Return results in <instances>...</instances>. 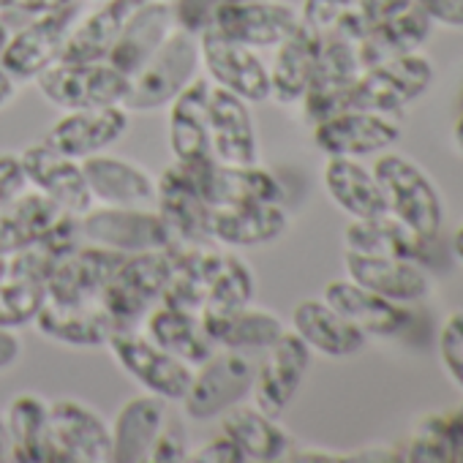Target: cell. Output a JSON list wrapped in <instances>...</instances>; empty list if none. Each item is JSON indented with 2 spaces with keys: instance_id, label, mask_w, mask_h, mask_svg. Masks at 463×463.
Returning a JSON list of instances; mask_svg holds the SVG:
<instances>
[{
  "instance_id": "6da1fadb",
  "label": "cell",
  "mask_w": 463,
  "mask_h": 463,
  "mask_svg": "<svg viewBox=\"0 0 463 463\" xmlns=\"http://www.w3.org/2000/svg\"><path fill=\"white\" fill-rule=\"evenodd\" d=\"M373 175L384 194L387 213L414 229L422 241H436L444 218V204L428 172L417 161L384 150L373 164Z\"/></svg>"
},
{
  "instance_id": "7a4b0ae2",
  "label": "cell",
  "mask_w": 463,
  "mask_h": 463,
  "mask_svg": "<svg viewBox=\"0 0 463 463\" xmlns=\"http://www.w3.org/2000/svg\"><path fill=\"white\" fill-rule=\"evenodd\" d=\"M199 39L194 31L177 25L166 36V42L147 58V63L128 80L123 107L128 112L161 109L199 77Z\"/></svg>"
},
{
  "instance_id": "3957f363",
  "label": "cell",
  "mask_w": 463,
  "mask_h": 463,
  "mask_svg": "<svg viewBox=\"0 0 463 463\" xmlns=\"http://www.w3.org/2000/svg\"><path fill=\"white\" fill-rule=\"evenodd\" d=\"M257 363L246 352L215 349L202 365L194 368L191 384L180 401L183 417L207 422L221 417L226 409L243 403L251 395Z\"/></svg>"
},
{
  "instance_id": "277c9868",
  "label": "cell",
  "mask_w": 463,
  "mask_h": 463,
  "mask_svg": "<svg viewBox=\"0 0 463 463\" xmlns=\"http://www.w3.org/2000/svg\"><path fill=\"white\" fill-rule=\"evenodd\" d=\"M436 69L420 52L382 61L363 69L349 93V109H365L379 115H401L409 104L430 90Z\"/></svg>"
},
{
  "instance_id": "5b68a950",
  "label": "cell",
  "mask_w": 463,
  "mask_h": 463,
  "mask_svg": "<svg viewBox=\"0 0 463 463\" xmlns=\"http://www.w3.org/2000/svg\"><path fill=\"white\" fill-rule=\"evenodd\" d=\"M33 85L61 112L123 104L128 93V77L109 61H58Z\"/></svg>"
},
{
  "instance_id": "8992f818",
  "label": "cell",
  "mask_w": 463,
  "mask_h": 463,
  "mask_svg": "<svg viewBox=\"0 0 463 463\" xmlns=\"http://www.w3.org/2000/svg\"><path fill=\"white\" fill-rule=\"evenodd\" d=\"M172 273V262L166 249L164 251H145L128 254L107 281L99 295V303L112 317L118 327H131L134 322L145 319L153 306L161 303Z\"/></svg>"
},
{
  "instance_id": "52a82bcc",
  "label": "cell",
  "mask_w": 463,
  "mask_h": 463,
  "mask_svg": "<svg viewBox=\"0 0 463 463\" xmlns=\"http://www.w3.org/2000/svg\"><path fill=\"white\" fill-rule=\"evenodd\" d=\"M360 74H363V66L357 58V42L338 31H327L322 39L314 74L308 80V88L298 104L306 126L314 128L330 115L346 109L349 93L354 82L360 80Z\"/></svg>"
},
{
  "instance_id": "ba28073f",
  "label": "cell",
  "mask_w": 463,
  "mask_h": 463,
  "mask_svg": "<svg viewBox=\"0 0 463 463\" xmlns=\"http://www.w3.org/2000/svg\"><path fill=\"white\" fill-rule=\"evenodd\" d=\"M115 363L150 395L164 398L166 403H180L194 368L185 365L183 360L172 357L169 352H164L161 346H156L145 333H137L131 327H118L109 333L107 344H104Z\"/></svg>"
},
{
  "instance_id": "9c48e42d",
  "label": "cell",
  "mask_w": 463,
  "mask_h": 463,
  "mask_svg": "<svg viewBox=\"0 0 463 463\" xmlns=\"http://www.w3.org/2000/svg\"><path fill=\"white\" fill-rule=\"evenodd\" d=\"M196 39L202 71L213 88L235 93L249 104L270 101V71L257 50L221 36L210 25H202Z\"/></svg>"
},
{
  "instance_id": "30bf717a",
  "label": "cell",
  "mask_w": 463,
  "mask_h": 463,
  "mask_svg": "<svg viewBox=\"0 0 463 463\" xmlns=\"http://www.w3.org/2000/svg\"><path fill=\"white\" fill-rule=\"evenodd\" d=\"M82 238L93 246L118 251V254H145L164 251L172 243V235L156 207H115L101 204L80 215Z\"/></svg>"
},
{
  "instance_id": "8fae6325",
  "label": "cell",
  "mask_w": 463,
  "mask_h": 463,
  "mask_svg": "<svg viewBox=\"0 0 463 463\" xmlns=\"http://www.w3.org/2000/svg\"><path fill=\"white\" fill-rule=\"evenodd\" d=\"M204 25L243 47L276 50L300 25V9L284 0H218Z\"/></svg>"
},
{
  "instance_id": "7c38bea8",
  "label": "cell",
  "mask_w": 463,
  "mask_h": 463,
  "mask_svg": "<svg viewBox=\"0 0 463 463\" xmlns=\"http://www.w3.org/2000/svg\"><path fill=\"white\" fill-rule=\"evenodd\" d=\"M80 9L77 4L52 14H42L33 17L25 28H20L17 33L9 36L4 52H0V63L12 74V80L20 82H36V77L42 71H47L52 63H58L63 58L69 33L74 28V23Z\"/></svg>"
},
{
  "instance_id": "4fadbf2b",
  "label": "cell",
  "mask_w": 463,
  "mask_h": 463,
  "mask_svg": "<svg viewBox=\"0 0 463 463\" xmlns=\"http://www.w3.org/2000/svg\"><path fill=\"white\" fill-rule=\"evenodd\" d=\"M311 360L314 352L308 344L298 333L284 330V335L265 349V357L254 368V384L249 395L251 403L270 417H281L306 382Z\"/></svg>"
},
{
  "instance_id": "5bb4252c",
  "label": "cell",
  "mask_w": 463,
  "mask_h": 463,
  "mask_svg": "<svg viewBox=\"0 0 463 463\" xmlns=\"http://www.w3.org/2000/svg\"><path fill=\"white\" fill-rule=\"evenodd\" d=\"M398 115H379L365 109H341L311 128L317 150L325 156L365 158L390 150L401 139Z\"/></svg>"
},
{
  "instance_id": "9a60e30c",
  "label": "cell",
  "mask_w": 463,
  "mask_h": 463,
  "mask_svg": "<svg viewBox=\"0 0 463 463\" xmlns=\"http://www.w3.org/2000/svg\"><path fill=\"white\" fill-rule=\"evenodd\" d=\"M50 439L63 463H112V428L80 398L50 401Z\"/></svg>"
},
{
  "instance_id": "2e32d148",
  "label": "cell",
  "mask_w": 463,
  "mask_h": 463,
  "mask_svg": "<svg viewBox=\"0 0 463 463\" xmlns=\"http://www.w3.org/2000/svg\"><path fill=\"white\" fill-rule=\"evenodd\" d=\"M156 213L166 223L172 243L210 241V213L213 207L199 194L191 166L172 161L156 180Z\"/></svg>"
},
{
  "instance_id": "e0dca14e",
  "label": "cell",
  "mask_w": 463,
  "mask_h": 463,
  "mask_svg": "<svg viewBox=\"0 0 463 463\" xmlns=\"http://www.w3.org/2000/svg\"><path fill=\"white\" fill-rule=\"evenodd\" d=\"M28 185L42 191L47 199H52L61 210L85 215L96 199L88 188L82 161L69 158L66 153L55 150L47 142H33L20 153Z\"/></svg>"
},
{
  "instance_id": "ac0fdd59",
  "label": "cell",
  "mask_w": 463,
  "mask_h": 463,
  "mask_svg": "<svg viewBox=\"0 0 463 463\" xmlns=\"http://www.w3.org/2000/svg\"><path fill=\"white\" fill-rule=\"evenodd\" d=\"M188 166V164H185ZM199 194L210 207H229V204H249V202H284L287 191L281 180L257 164H221L215 158L191 166Z\"/></svg>"
},
{
  "instance_id": "d6986e66",
  "label": "cell",
  "mask_w": 463,
  "mask_h": 463,
  "mask_svg": "<svg viewBox=\"0 0 463 463\" xmlns=\"http://www.w3.org/2000/svg\"><path fill=\"white\" fill-rule=\"evenodd\" d=\"M128 123H131V112L123 104L74 109V112H63L55 120L44 142L66 153L69 158L85 161L96 153H107L128 131Z\"/></svg>"
},
{
  "instance_id": "ffe728a7",
  "label": "cell",
  "mask_w": 463,
  "mask_h": 463,
  "mask_svg": "<svg viewBox=\"0 0 463 463\" xmlns=\"http://www.w3.org/2000/svg\"><path fill=\"white\" fill-rule=\"evenodd\" d=\"M289 229V213L284 202H249L213 207L210 241L221 249H257L279 241Z\"/></svg>"
},
{
  "instance_id": "44dd1931",
  "label": "cell",
  "mask_w": 463,
  "mask_h": 463,
  "mask_svg": "<svg viewBox=\"0 0 463 463\" xmlns=\"http://www.w3.org/2000/svg\"><path fill=\"white\" fill-rule=\"evenodd\" d=\"M207 118H210V150L215 161L235 164V166L260 161V137L249 101L229 90L210 88Z\"/></svg>"
},
{
  "instance_id": "7402d4cb",
  "label": "cell",
  "mask_w": 463,
  "mask_h": 463,
  "mask_svg": "<svg viewBox=\"0 0 463 463\" xmlns=\"http://www.w3.org/2000/svg\"><path fill=\"white\" fill-rule=\"evenodd\" d=\"M210 80L196 77L191 85H185L169 104H166V139L169 153L175 161L196 166L213 158L210 150V118H207V101H210Z\"/></svg>"
},
{
  "instance_id": "603a6c76",
  "label": "cell",
  "mask_w": 463,
  "mask_h": 463,
  "mask_svg": "<svg viewBox=\"0 0 463 463\" xmlns=\"http://www.w3.org/2000/svg\"><path fill=\"white\" fill-rule=\"evenodd\" d=\"M177 25L180 23L175 0H147L131 14L118 42L112 44L107 61L131 80Z\"/></svg>"
},
{
  "instance_id": "cb8c5ba5",
  "label": "cell",
  "mask_w": 463,
  "mask_h": 463,
  "mask_svg": "<svg viewBox=\"0 0 463 463\" xmlns=\"http://www.w3.org/2000/svg\"><path fill=\"white\" fill-rule=\"evenodd\" d=\"M88 188L96 202L115 207H153L156 177L137 161L109 153H96L82 161Z\"/></svg>"
},
{
  "instance_id": "d4e9b609",
  "label": "cell",
  "mask_w": 463,
  "mask_h": 463,
  "mask_svg": "<svg viewBox=\"0 0 463 463\" xmlns=\"http://www.w3.org/2000/svg\"><path fill=\"white\" fill-rule=\"evenodd\" d=\"M126 254L101 249V246H80L69 257H63L52 276L47 279V298L55 303H90L99 300L101 289L118 270Z\"/></svg>"
},
{
  "instance_id": "484cf974",
  "label": "cell",
  "mask_w": 463,
  "mask_h": 463,
  "mask_svg": "<svg viewBox=\"0 0 463 463\" xmlns=\"http://www.w3.org/2000/svg\"><path fill=\"white\" fill-rule=\"evenodd\" d=\"M322 298L365 335L390 338V335H398L401 330H406L411 322V314L406 311L403 303L387 300V298L354 284L352 279L330 281L325 287Z\"/></svg>"
},
{
  "instance_id": "4316f807",
  "label": "cell",
  "mask_w": 463,
  "mask_h": 463,
  "mask_svg": "<svg viewBox=\"0 0 463 463\" xmlns=\"http://www.w3.org/2000/svg\"><path fill=\"white\" fill-rule=\"evenodd\" d=\"M344 270H346V279H352L354 284L403 306L417 303L430 292V281L422 265L409 262V260L344 251Z\"/></svg>"
},
{
  "instance_id": "83f0119b",
  "label": "cell",
  "mask_w": 463,
  "mask_h": 463,
  "mask_svg": "<svg viewBox=\"0 0 463 463\" xmlns=\"http://www.w3.org/2000/svg\"><path fill=\"white\" fill-rule=\"evenodd\" d=\"M33 327L47 341L71 346V349H96L104 346L109 333L118 330L112 317L99 300L90 303H55L44 300L42 311L33 319Z\"/></svg>"
},
{
  "instance_id": "f1b7e54d",
  "label": "cell",
  "mask_w": 463,
  "mask_h": 463,
  "mask_svg": "<svg viewBox=\"0 0 463 463\" xmlns=\"http://www.w3.org/2000/svg\"><path fill=\"white\" fill-rule=\"evenodd\" d=\"M292 333H298L311 352L341 360L357 354L368 335L357 330L349 319H344L325 298L300 300L292 311Z\"/></svg>"
},
{
  "instance_id": "f546056e",
  "label": "cell",
  "mask_w": 463,
  "mask_h": 463,
  "mask_svg": "<svg viewBox=\"0 0 463 463\" xmlns=\"http://www.w3.org/2000/svg\"><path fill=\"white\" fill-rule=\"evenodd\" d=\"M322 39H325V33L300 23L276 47L273 66H268V71H270V101H276L281 107H298L300 104V99L308 88V80L314 74L317 58H319Z\"/></svg>"
},
{
  "instance_id": "4dcf8cb0",
  "label": "cell",
  "mask_w": 463,
  "mask_h": 463,
  "mask_svg": "<svg viewBox=\"0 0 463 463\" xmlns=\"http://www.w3.org/2000/svg\"><path fill=\"white\" fill-rule=\"evenodd\" d=\"M169 414V403L142 392L128 398L112 420V463H150L153 441Z\"/></svg>"
},
{
  "instance_id": "1f68e13d",
  "label": "cell",
  "mask_w": 463,
  "mask_h": 463,
  "mask_svg": "<svg viewBox=\"0 0 463 463\" xmlns=\"http://www.w3.org/2000/svg\"><path fill=\"white\" fill-rule=\"evenodd\" d=\"M344 249L357 254L409 260L417 265L428 260V241H422L414 229H409L392 213L349 221V226L344 229Z\"/></svg>"
},
{
  "instance_id": "d6a6232c",
  "label": "cell",
  "mask_w": 463,
  "mask_h": 463,
  "mask_svg": "<svg viewBox=\"0 0 463 463\" xmlns=\"http://www.w3.org/2000/svg\"><path fill=\"white\" fill-rule=\"evenodd\" d=\"M322 185H325L330 202L341 213H346L352 221L387 213L384 194L376 183L373 169L363 166L357 158L327 156V161L322 166Z\"/></svg>"
},
{
  "instance_id": "836d02e7",
  "label": "cell",
  "mask_w": 463,
  "mask_h": 463,
  "mask_svg": "<svg viewBox=\"0 0 463 463\" xmlns=\"http://www.w3.org/2000/svg\"><path fill=\"white\" fill-rule=\"evenodd\" d=\"M221 433H226L243 449L246 460L257 463L284 460L292 449V439L281 428L279 417H270L260 406L246 401L221 414Z\"/></svg>"
},
{
  "instance_id": "e575fe53",
  "label": "cell",
  "mask_w": 463,
  "mask_h": 463,
  "mask_svg": "<svg viewBox=\"0 0 463 463\" xmlns=\"http://www.w3.org/2000/svg\"><path fill=\"white\" fill-rule=\"evenodd\" d=\"M6 425L12 433V460L63 463L50 439V401L39 392H20L9 401Z\"/></svg>"
},
{
  "instance_id": "d590c367",
  "label": "cell",
  "mask_w": 463,
  "mask_h": 463,
  "mask_svg": "<svg viewBox=\"0 0 463 463\" xmlns=\"http://www.w3.org/2000/svg\"><path fill=\"white\" fill-rule=\"evenodd\" d=\"M142 4L147 0H101L96 12L74 23L61 61H107L120 31Z\"/></svg>"
},
{
  "instance_id": "8d00e7d4",
  "label": "cell",
  "mask_w": 463,
  "mask_h": 463,
  "mask_svg": "<svg viewBox=\"0 0 463 463\" xmlns=\"http://www.w3.org/2000/svg\"><path fill=\"white\" fill-rule=\"evenodd\" d=\"M145 335L156 346H161L164 352H169L172 357L183 360L191 368L202 365L215 352V344L202 330V322L196 314H185L161 303L147 311Z\"/></svg>"
},
{
  "instance_id": "74e56055",
  "label": "cell",
  "mask_w": 463,
  "mask_h": 463,
  "mask_svg": "<svg viewBox=\"0 0 463 463\" xmlns=\"http://www.w3.org/2000/svg\"><path fill=\"white\" fill-rule=\"evenodd\" d=\"M63 210L36 188H25L0 213V257L36 246Z\"/></svg>"
},
{
  "instance_id": "f35d334b",
  "label": "cell",
  "mask_w": 463,
  "mask_h": 463,
  "mask_svg": "<svg viewBox=\"0 0 463 463\" xmlns=\"http://www.w3.org/2000/svg\"><path fill=\"white\" fill-rule=\"evenodd\" d=\"M254 292H257V281H254L251 265L232 249H223V254L218 260V268L210 276L204 303H202V311H199L202 327L213 325L218 319H226L235 311L251 306Z\"/></svg>"
},
{
  "instance_id": "ab89813d",
  "label": "cell",
  "mask_w": 463,
  "mask_h": 463,
  "mask_svg": "<svg viewBox=\"0 0 463 463\" xmlns=\"http://www.w3.org/2000/svg\"><path fill=\"white\" fill-rule=\"evenodd\" d=\"M430 33H433V23L417 6H411V9L401 12L398 17L371 28L357 42L360 66L368 69V66H376L390 58L420 52V47L430 39Z\"/></svg>"
},
{
  "instance_id": "60d3db41",
  "label": "cell",
  "mask_w": 463,
  "mask_h": 463,
  "mask_svg": "<svg viewBox=\"0 0 463 463\" xmlns=\"http://www.w3.org/2000/svg\"><path fill=\"white\" fill-rule=\"evenodd\" d=\"M207 338L215 344V349H235V352H251V349H268L273 341H279L287 330L284 319L268 308L246 306L226 319H218L213 325L202 327Z\"/></svg>"
},
{
  "instance_id": "b9f144b4",
  "label": "cell",
  "mask_w": 463,
  "mask_h": 463,
  "mask_svg": "<svg viewBox=\"0 0 463 463\" xmlns=\"http://www.w3.org/2000/svg\"><path fill=\"white\" fill-rule=\"evenodd\" d=\"M403 460L409 463H455V441L447 411L422 414L406 441Z\"/></svg>"
},
{
  "instance_id": "7bdbcfd3",
  "label": "cell",
  "mask_w": 463,
  "mask_h": 463,
  "mask_svg": "<svg viewBox=\"0 0 463 463\" xmlns=\"http://www.w3.org/2000/svg\"><path fill=\"white\" fill-rule=\"evenodd\" d=\"M47 300V287L25 279L0 281V330H17L33 325L36 314Z\"/></svg>"
},
{
  "instance_id": "ee69618b",
  "label": "cell",
  "mask_w": 463,
  "mask_h": 463,
  "mask_svg": "<svg viewBox=\"0 0 463 463\" xmlns=\"http://www.w3.org/2000/svg\"><path fill=\"white\" fill-rule=\"evenodd\" d=\"M411 6H414V0H354L352 9L346 14H341V20L330 31H338V33L360 42L371 28L398 17L401 12H406Z\"/></svg>"
},
{
  "instance_id": "f6af8a7d",
  "label": "cell",
  "mask_w": 463,
  "mask_h": 463,
  "mask_svg": "<svg viewBox=\"0 0 463 463\" xmlns=\"http://www.w3.org/2000/svg\"><path fill=\"white\" fill-rule=\"evenodd\" d=\"M439 360L452 384L463 390V311L444 317L439 330Z\"/></svg>"
},
{
  "instance_id": "bcb514c9",
  "label": "cell",
  "mask_w": 463,
  "mask_h": 463,
  "mask_svg": "<svg viewBox=\"0 0 463 463\" xmlns=\"http://www.w3.org/2000/svg\"><path fill=\"white\" fill-rule=\"evenodd\" d=\"M191 455V444H188V430L183 425V420H177L172 411L166 414L153 449H150V463H183Z\"/></svg>"
},
{
  "instance_id": "7dc6e473",
  "label": "cell",
  "mask_w": 463,
  "mask_h": 463,
  "mask_svg": "<svg viewBox=\"0 0 463 463\" xmlns=\"http://www.w3.org/2000/svg\"><path fill=\"white\" fill-rule=\"evenodd\" d=\"M354 0H303V9H300V23L311 25L319 33H327L341 14H346L352 9Z\"/></svg>"
},
{
  "instance_id": "c3c4849f",
  "label": "cell",
  "mask_w": 463,
  "mask_h": 463,
  "mask_svg": "<svg viewBox=\"0 0 463 463\" xmlns=\"http://www.w3.org/2000/svg\"><path fill=\"white\" fill-rule=\"evenodd\" d=\"M28 188V177L17 153H0V213H4L23 191Z\"/></svg>"
},
{
  "instance_id": "681fc988",
  "label": "cell",
  "mask_w": 463,
  "mask_h": 463,
  "mask_svg": "<svg viewBox=\"0 0 463 463\" xmlns=\"http://www.w3.org/2000/svg\"><path fill=\"white\" fill-rule=\"evenodd\" d=\"M188 460H194V463H246V455L226 433H221V436L204 441L202 447L191 449Z\"/></svg>"
},
{
  "instance_id": "f907efd6",
  "label": "cell",
  "mask_w": 463,
  "mask_h": 463,
  "mask_svg": "<svg viewBox=\"0 0 463 463\" xmlns=\"http://www.w3.org/2000/svg\"><path fill=\"white\" fill-rule=\"evenodd\" d=\"M414 6L433 23L444 28H463V0H414Z\"/></svg>"
},
{
  "instance_id": "816d5d0a",
  "label": "cell",
  "mask_w": 463,
  "mask_h": 463,
  "mask_svg": "<svg viewBox=\"0 0 463 463\" xmlns=\"http://www.w3.org/2000/svg\"><path fill=\"white\" fill-rule=\"evenodd\" d=\"M77 0H0V12L6 14H25V17H42V14H52L61 9L74 6Z\"/></svg>"
},
{
  "instance_id": "f5cc1de1",
  "label": "cell",
  "mask_w": 463,
  "mask_h": 463,
  "mask_svg": "<svg viewBox=\"0 0 463 463\" xmlns=\"http://www.w3.org/2000/svg\"><path fill=\"white\" fill-rule=\"evenodd\" d=\"M403 460V452H395V447H360L354 452H341V463H395Z\"/></svg>"
},
{
  "instance_id": "db71d44e",
  "label": "cell",
  "mask_w": 463,
  "mask_h": 463,
  "mask_svg": "<svg viewBox=\"0 0 463 463\" xmlns=\"http://www.w3.org/2000/svg\"><path fill=\"white\" fill-rule=\"evenodd\" d=\"M289 463H341V452L319 449V447H292L287 452Z\"/></svg>"
},
{
  "instance_id": "11a10c76",
  "label": "cell",
  "mask_w": 463,
  "mask_h": 463,
  "mask_svg": "<svg viewBox=\"0 0 463 463\" xmlns=\"http://www.w3.org/2000/svg\"><path fill=\"white\" fill-rule=\"evenodd\" d=\"M23 354V341L14 335V330H0V371L17 365Z\"/></svg>"
},
{
  "instance_id": "9f6ffc18",
  "label": "cell",
  "mask_w": 463,
  "mask_h": 463,
  "mask_svg": "<svg viewBox=\"0 0 463 463\" xmlns=\"http://www.w3.org/2000/svg\"><path fill=\"white\" fill-rule=\"evenodd\" d=\"M17 90H20V85L12 80V74L4 69V63H0V109L4 107H9L14 99H17Z\"/></svg>"
},
{
  "instance_id": "6f0895ef",
  "label": "cell",
  "mask_w": 463,
  "mask_h": 463,
  "mask_svg": "<svg viewBox=\"0 0 463 463\" xmlns=\"http://www.w3.org/2000/svg\"><path fill=\"white\" fill-rule=\"evenodd\" d=\"M12 449H14V444H12L9 425H6L4 417H0V463H4V460H12Z\"/></svg>"
},
{
  "instance_id": "680465c9",
  "label": "cell",
  "mask_w": 463,
  "mask_h": 463,
  "mask_svg": "<svg viewBox=\"0 0 463 463\" xmlns=\"http://www.w3.org/2000/svg\"><path fill=\"white\" fill-rule=\"evenodd\" d=\"M452 254H455L458 262H463V221L452 232Z\"/></svg>"
},
{
  "instance_id": "91938a15",
  "label": "cell",
  "mask_w": 463,
  "mask_h": 463,
  "mask_svg": "<svg viewBox=\"0 0 463 463\" xmlns=\"http://www.w3.org/2000/svg\"><path fill=\"white\" fill-rule=\"evenodd\" d=\"M452 139H455L458 150H463V112H460V118L455 120V128H452Z\"/></svg>"
},
{
  "instance_id": "94428289",
  "label": "cell",
  "mask_w": 463,
  "mask_h": 463,
  "mask_svg": "<svg viewBox=\"0 0 463 463\" xmlns=\"http://www.w3.org/2000/svg\"><path fill=\"white\" fill-rule=\"evenodd\" d=\"M9 36H12V31H9V25L4 23V17H0V52H4V47H6V42H9Z\"/></svg>"
},
{
  "instance_id": "6125c7cd",
  "label": "cell",
  "mask_w": 463,
  "mask_h": 463,
  "mask_svg": "<svg viewBox=\"0 0 463 463\" xmlns=\"http://www.w3.org/2000/svg\"><path fill=\"white\" fill-rule=\"evenodd\" d=\"M9 279V257H0V281Z\"/></svg>"
},
{
  "instance_id": "be15d7a7",
  "label": "cell",
  "mask_w": 463,
  "mask_h": 463,
  "mask_svg": "<svg viewBox=\"0 0 463 463\" xmlns=\"http://www.w3.org/2000/svg\"><path fill=\"white\" fill-rule=\"evenodd\" d=\"M458 409H460V411H463V403H460V406H458Z\"/></svg>"
},
{
  "instance_id": "e7e4bbea",
  "label": "cell",
  "mask_w": 463,
  "mask_h": 463,
  "mask_svg": "<svg viewBox=\"0 0 463 463\" xmlns=\"http://www.w3.org/2000/svg\"><path fill=\"white\" fill-rule=\"evenodd\" d=\"M99 4H101V0H99Z\"/></svg>"
}]
</instances>
